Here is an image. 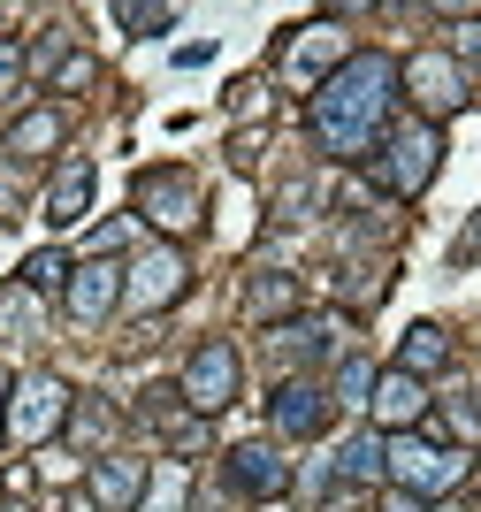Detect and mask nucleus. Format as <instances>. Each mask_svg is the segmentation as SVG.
<instances>
[{
    "label": "nucleus",
    "instance_id": "obj_12",
    "mask_svg": "<svg viewBox=\"0 0 481 512\" xmlns=\"http://www.w3.org/2000/svg\"><path fill=\"white\" fill-rule=\"evenodd\" d=\"M115 299H123V268H115V260H84V268H69V314H77V321H100Z\"/></svg>",
    "mask_w": 481,
    "mask_h": 512
},
{
    "label": "nucleus",
    "instance_id": "obj_2",
    "mask_svg": "<svg viewBox=\"0 0 481 512\" xmlns=\"http://www.w3.org/2000/svg\"><path fill=\"white\" fill-rule=\"evenodd\" d=\"M382 474H390L405 497H420V505H428V497H451V490L466 482V451L428 444V436H413V428H405V436H390V444H382Z\"/></svg>",
    "mask_w": 481,
    "mask_h": 512
},
{
    "label": "nucleus",
    "instance_id": "obj_6",
    "mask_svg": "<svg viewBox=\"0 0 481 512\" xmlns=\"http://www.w3.org/2000/svg\"><path fill=\"white\" fill-rule=\"evenodd\" d=\"M184 283H191L184 253H176V245H153V253H138L123 268V299L130 306H168V299H184Z\"/></svg>",
    "mask_w": 481,
    "mask_h": 512
},
{
    "label": "nucleus",
    "instance_id": "obj_11",
    "mask_svg": "<svg viewBox=\"0 0 481 512\" xmlns=\"http://www.w3.org/2000/svg\"><path fill=\"white\" fill-rule=\"evenodd\" d=\"M230 482L245 497H283V482H291V459L275 444H237L230 451Z\"/></svg>",
    "mask_w": 481,
    "mask_h": 512
},
{
    "label": "nucleus",
    "instance_id": "obj_19",
    "mask_svg": "<svg viewBox=\"0 0 481 512\" xmlns=\"http://www.w3.org/2000/svg\"><path fill=\"white\" fill-rule=\"evenodd\" d=\"M184 497H191V474L184 467H161V474H153V490L138 497V512H184Z\"/></svg>",
    "mask_w": 481,
    "mask_h": 512
},
{
    "label": "nucleus",
    "instance_id": "obj_1",
    "mask_svg": "<svg viewBox=\"0 0 481 512\" xmlns=\"http://www.w3.org/2000/svg\"><path fill=\"white\" fill-rule=\"evenodd\" d=\"M390 100H398V62H390V54H344V69L314 85L321 153H336V161L375 153L382 123H390Z\"/></svg>",
    "mask_w": 481,
    "mask_h": 512
},
{
    "label": "nucleus",
    "instance_id": "obj_10",
    "mask_svg": "<svg viewBox=\"0 0 481 512\" xmlns=\"http://www.w3.org/2000/svg\"><path fill=\"white\" fill-rule=\"evenodd\" d=\"M367 413H375V428L405 436V428L428 413V398H420V383L405 375V367H390V375H375V390H367Z\"/></svg>",
    "mask_w": 481,
    "mask_h": 512
},
{
    "label": "nucleus",
    "instance_id": "obj_15",
    "mask_svg": "<svg viewBox=\"0 0 481 512\" xmlns=\"http://www.w3.org/2000/svg\"><path fill=\"white\" fill-rule=\"evenodd\" d=\"M84 207H92V161H69L54 176V192H46V222L69 230V222H84Z\"/></svg>",
    "mask_w": 481,
    "mask_h": 512
},
{
    "label": "nucleus",
    "instance_id": "obj_17",
    "mask_svg": "<svg viewBox=\"0 0 481 512\" xmlns=\"http://www.w3.org/2000/svg\"><path fill=\"white\" fill-rule=\"evenodd\" d=\"M46 146H62V115H54V107H39V115H23V123L8 130V153H16V161H39Z\"/></svg>",
    "mask_w": 481,
    "mask_h": 512
},
{
    "label": "nucleus",
    "instance_id": "obj_4",
    "mask_svg": "<svg viewBox=\"0 0 481 512\" xmlns=\"http://www.w3.org/2000/svg\"><path fill=\"white\" fill-rule=\"evenodd\" d=\"M138 214L153 230H199L207 222V192L184 169H153V176H138Z\"/></svg>",
    "mask_w": 481,
    "mask_h": 512
},
{
    "label": "nucleus",
    "instance_id": "obj_3",
    "mask_svg": "<svg viewBox=\"0 0 481 512\" xmlns=\"http://www.w3.org/2000/svg\"><path fill=\"white\" fill-rule=\"evenodd\" d=\"M375 176H382V192H390V199H413L420 184L436 176V130H428V123H398L390 138H382Z\"/></svg>",
    "mask_w": 481,
    "mask_h": 512
},
{
    "label": "nucleus",
    "instance_id": "obj_28",
    "mask_svg": "<svg viewBox=\"0 0 481 512\" xmlns=\"http://www.w3.org/2000/svg\"><path fill=\"white\" fill-rule=\"evenodd\" d=\"M0 512H23V505H0Z\"/></svg>",
    "mask_w": 481,
    "mask_h": 512
},
{
    "label": "nucleus",
    "instance_id": "obj_29",
    "mask_svg": "<svg viewBox=\"0 0 481 512\" xmlns=\"http://www.w3.org/2000/svg\"><path fill=\"white\" fill-rule=\"evenodd\" d=\"M260 512H283V505H260Z\"/></svg>",
    "mask_w": 481,
    "mask_h": 512
},
{
    "label": "nucleus",
    "instance_id": "obj_24",
    "mask_svg": "<svg viewBox=\"0 0 481 512\" xmlns=\"http://www.w3.org/2000/svg\"><path fill=\"white\" fill-rule=\"evenodd\" d=\"M77 85H92V62H84V54H69V62L54 69V92H77Z\"/></svg>",
    "mask_w": 481,
    "mask_h": 512
},
{
    "label": "nucleus",
    "instance_id": "obj_25",
    "mask_svg": "<svg viewBox=\"0 0 481 512\" xmlns=\"http://www.w3.org/2000/svg\"><path fill=\"white\" fill-rule=\"evenodd\" d=\"M23 85V46H0V100Z\"/></svg>",
    "mask_w": 481,
    "mask_h": 512
},
{
    "label": "nucleus",
    "instance_id": "obj_13",
    "mask_svg": "<svg viewBox=\"0 0 481 512\" xmlns=\"http://www.w3.org/2000/svg\"><path fill=\"white\" fill-rule=\"evenodd\" d=\"M146 497V459H92V505L100 512H130Z\"/></svg>",
    "mask_w": 481,
    "mask_h": 512
},
{
    "label": "nucleus",
    "instance_id": "obj_26",
    "mask_svg": "<svg viewBox=\"0 0 481 512\" xmlns=\"http://www.w3.org/2000/svg\"><path fill=\"white\" fill-rule=\"evenodd\" d=\"M382 512H443V505H420V497H405V490H398V497H390Z\"/></svg>",
    "mask_w": 481,
    "mask_h": 512
},
{
    "label": "nucleus",
    "instance_id": "obj_20",
    "mask_svg": "<svg viewBox=\"0 0 481 512\" xmlns=\"http://www.w3.org/2000/svg\"><path fill=\"white\" fill-rule=\"evenodd\" d=\"M54 283H69L62 253H31V260H23V291H54Z\"/></svg>",
    "mask_w": 481,
    "mask_h": 512
},
{
    "label": "nucleus",
    "instance_id": "obj_18",
    "mask_svg": "<svg viewBox=\"0 0 481 512\" xmlns=\"http://www.w3.org/2000/svg\"><path fill=\"white\" fill-rule=\"evenodd\" d=\"M336 474H344V482H375V474H382V428H359V436H344V451H336Z\"/></svg>",
    "mask_w": 481,
    "mask_h": 512
},
{
    "label": "nucleus",
    "instance_id": "obj_14",
    "mask_svg": "<svg viewBox=\"0 0 481 512\" xmlns=\"http://www.w3.org/2000/svg\"><path fill=\"white\" fill-rule=\"evenodd\" d=\"M268 421H275V436H314V428L329 421V398H321L314 383H283L275 406H268Z\"/></svg>",
    "mask_w": 481,
    "mask_h": 512
},
{
    "label": "nucleus",
    "instance_id": "obj_5",
    "mask_svg": "<svg viewBox=\"0 0 481 512\" xmlns=\"http://www.w3.org/2000/svg\"><path fill=\"white\" fill-rule=\"evenodd\" d=\"M62 413H69L62 375H16V383H8V436H16V444H46V436L62 428Z\"/></svg>",
    "mask_w": 481,
    "mask_h": 512
},
{
    "label": "nucleus",
    "instance_id": "obj_23",
    "mask_svg": "<svg viewBox=\"0 0 481 512\" xmlns=\"http://www.w3.org/2000/svg\"><path fill=\"white\" fill-rule=\"evenodd\" d=\"M123 23L138 31V39H153V31H168V23H176V8H123Z\"/></svg>",
    "mask_w": 481,
    "mask_h": 512
},
{
    "label": "nucleus",
    "instance_id": "obj_8",
    "mask_svg": "<svg viewBox=\"0 0 481 512\" xmlns=\"http://www.w3.org/2000/svg\"><path fill=\"white\" fill-rule=\"evenodd\" d=\"M398 77H405V92H413L428 115H451V107H466V77H459V62H451V54H413Z\"/></svg>",
    "mask_w": 481,
    "mask_h": 512
},
{
    "label": "nucleus",
    "instance_id": "obj_16",
    "mask_svg": "<svg viewBox=\"0 0 481 512\" xmlns=\"http://www.w3.org/2000/svg\"><path fill=\"white\" fill-rule=\"evenodd\" d=\"M443 360H451V337H443L436 321H413V329H405V360H398V367L420 383V375H436Z\"/></svg>",
    "mask_w": 481,
    "mask_h": 512
},
{
    "label": "nucleus",
    "instance_id": "obj_9",
    "mask_svg": "<svg viewBox=\"0 0 481 512\" xmlns=\"http://www.w3.org/2000/svg\"><path fill=\"white\" fill-rule=\"evenodd\" d=\"M321 69H344V31H336V23H306V31H298L291 46H283V77H291V85H321Z\"/></svg>",
    "mask_w": 481,
    "mask_h": 512
},
{
    "label": "nucleus",
    "instance_id": "obj_7",
    "mask_svg": "<svg viewBox=\"0 0 481 512\" xmlns=\"http://www.w3.org/2000/svg\"><path fill=\"white\" fill-rule=\"evenodd\" d=\"M184 398H191V413H222V406L237 398V352H230L222 337L191 352V367H184Z\"/></svg>",
    "mask_w": 481,
    "mask_h": 512
},
{
    "label": "nucleus",
    "instance_id": "obj_21",
    "mask_svg": "<svg viewBox=\"0 0 481 512\" xmlns=\"http://www.w3.org/2000/svg\"><path fill=\"white\" fill-rule=\"evenodd\" d=\"M291 299H298L291 276H260L252 283V314H291Z\"/></svg>",
    "mask_w": 481,
    "mask_h": 512
},
{
    "label": "nucleus",
    "instance_id": "obj_22",
    "mask_svg": "<svg viewBox=\"0 0 481 512\" xmlns=\"http://www.w3.org/2000/svg\"><path fill=\"white\" fill-rule=\"evenodd\" d=\"M336 390H344L352 406H367V390H375V367H367V360H352L344 375H336Z\"/></svg>",
    "mask_w": 481,
    "mask_h": 512
},
{
    "label": "nucleus",
    "instance_id": "obj_27",
    "mask_svg": "<svg viewBox=\"0 0 481 512\" xmlns=\"http://www.w3.org/2000/svg\"><path fill=\"white\" fill-rule=\"evenodd\" d=\"M459 54H474V62H481V23H466V31H459Z\"/></svg>",
    "mask_w": 481,
    "mask_h": 512
}]
</instances>
